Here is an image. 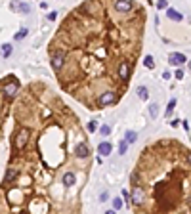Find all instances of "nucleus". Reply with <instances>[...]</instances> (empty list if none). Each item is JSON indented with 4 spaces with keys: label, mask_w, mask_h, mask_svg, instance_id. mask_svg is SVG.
Instances as JSON below:
<instances>
[{
    "label": "nucleus",
    "mask_w": 191,
    "mask_h": 214,
    "mask_svg": "<svg viewBox=\"0 0 191 214\" xmlns=\"http://www.w3.org/2000/svg\"><path fill=\"white\" fill-rule=\"evenodd\" d=\"M113 206H115V210H118V208H123V201L118 199V197H117V199H113Z\"/></svg>",
    "instance_id": "nucleus-19"
},
{
    "label": "nucleus",
    "mask_w": 191,
    "mask_h": 214,
    "mask_svg": "<svg viewBox=\"0 0 191 214\" xmlns=\"http://www.w3.org/2000/svg\"><path fill=\"white\" fill-rule=\"evenodd\" d=\"M100 134H101V136H109V134H111V126H109V124H103V126L100 128Z\"/></svg>",
    "instance_id": "nucleus-17"
},
{
    "label": "nucleus",
    "mask_w": 191,
    "mask_h": 214,
    "mask_svg": "<svg viewBox=\"0 0 191 214\" xmlns=\"http://www.w3.org/2000/svg\"><path fill=\"white\" fill-rule=\"evenodd\" d=\"M14 102L15 100L10 98V96H6L4 90H2V94H0V140H2V136H4V123H6V117H8L10 107H12Z\"/></svg>",
    "instance_id": "nucleus-4"
},
{
    "label": "nucleus",
    "mask_w": 191,
    "mask_h": 214,
    "mask_svg": "<svg viewBox=\"0 0 191 214\" xmlns=\"http://www.w3.org/2000/svg\"><path fill=\"white\" fill-rule=\"evenodd\" d=\"M14 52V46L12 44H2V58H10Z\"/></svg>",
    "instance_id": "nucleus-11"
},
{
    "label": "nucleus",
    "mask_w": 191,
    "mask_h": 214,
    "mask_svg": "<svg viewBox=\"0 0 191 214\" xmlns=\"http://www.w3.org/2000/svg\"><path fill=\"white\" fill-rule=\"evenodd\" d=\"M185 61H187V58H185L183 54H178V52H176V54H170V56H168V63H170V65L182 67Z\"/></svg>",
    "instance_id": "nucleus-5"
},
{
    "label": "nucleus",
    "mask_w": 191,
    "mask_h": 214,
    "mask_svg": "<svg viewBox=\"0 0 191 214\" xmlns=\"http://www.w3.org/2000/svg\"><path fill=\"white\" fill-rule=\"evenodd\" d=\"M172 140H161L147 145L136 161V168L130 176V203L139 212H174L191 210V182L183 178L191 176V168L182 174V166L191 162V151L185 149L176 161V166H168Z\"/></svg>",
    "instance_id": "nucleus-3"
},
{
    "label": "nucleus",
    "mask_w": 191,
    "mask_h": 214,
    "mask_svg": "<svg viewBox=\"0 0 191 214\" xmlns=\"http://www.w3.org/2000/svg\"><path fill=\"white\" fill-rule=\"evenodd\" d=\"M149 115L155 118L157 115H159V107H157V103H153V105H149Z\"/></svg>",
    "instance_id": "nucleus-16"
},
{
    "label": "nucleus",
    "mask_w": 191,
    "mask_h": 214,
    "mask_svg": "<svg viewBox=\"0 0 191 214\" xmlns=\"http://www.w3.org/2000/svg\"><path fill=\"white\" fill-rule=\"evenodd\" d=\"M111 151H113L111 141H101V144L98 145V153H100L101 157H109V155H111Z\"/></svg>",
    "instance_id": "nucleus-6"
},
{
    "label": "nucleus",
    "mask_w": 191,
    "mask_h": 214,
    "mask_svg": "<svg viewBox=\"0 0 191 214\" xmlns=\"http://www.w3.org/2000/svg\"><path fill=\"white\" fill-rule=\"evenodd\" d=\"M174 77H176L178 80H182V79H183V69H178L176 73H174Z\"/></svg>",
    "instance_id": "nucleus-20"
},
{
    "label": "nucleus",
    "mask_w": 191,
    "mask_h": 214,
    "mask_svg": "<svg viewBox=\"0 0 191 214\" xmlns=\"http://www.w3.org/2000/svg\"><path fill=\"white\" fill-rule=\"evenodd\" d=\"M166 15H168L172 21H183V15H182L178 10H174V8H168V10H166Z\"/></svg>",
    "instance_id": "nucleus-8"
},
{
    "label": "nucleus",
    "mask_w": 191,
    "mask_h": 214,
    "mask_svg": "<svg viewBox=\"0 0 191 214\" xmlns=\"http://www.w3.org/2000/svg\"><path fill=\"white\" fill-rule=\"evenodd\" d=\"M14 118L25 126L27 141L10 153L0 184V212H80L90 159L77 155L86 140L80 118L40 80L15 98Z\"/></svg>",
    "instance_id": "nucleus-1"
},
{
    "label": "nucleus",
    "mask_w": 191,
    "mask_h": 214,
    "mask_svg": "<svg viewBox=\"0 0 191 214\" xmlns=\"http://www.w3.org/2000/svg\"><path fill=\"white\" fill-rule=\"evenodd\" d=\"M126 149H128V141H126V140H121V144H118V153L124 155Z\"/></svg>",
    "instance_id": "nucleus-14"
},
{
    "label": "nucleus",
    "mask_w": 191,
    "mask_h": 214,
    "mask_svg": "<svg viewBox=\"0 0 191 214\" xmlns=\"http://www.w3.org/2000/svg\"><path fill=\"white\" fill-rule=\"evenodd\" d=\"M27 35H29V29H27V27H21V29L14 35V40H23Z\"/></svg>",
    "instance_id": "nucleus-10"
},
{
    "label": "nucleus",
    "mask_w": 191,
    "mask_h": 214,
    "mask_svg": "<svg viewBox=\"0 0 191 214\" xmlns=\"http://www.w3.org/2000/svg\"><path fill=\"white\" fill-rule=\"evenodd\" d=\"M166 4H168L166 0H159V2H157V8H159V10H162V8H166Z\"/></svg>",
    "instance_id": "nucleus-22"
},
{
    "label": "nucleus",
    "mask_w": 191,
    "mask_h": 214,
    "mask_svg": "<svg viewBox=\"0 0 191 214\" xmlns=\"http://www.w3.org/2000/svg\"><path fill=\"white\" fill-rule=\"evenodd\" d=\"M162 77H164V79H166V80H168V79H170V77H172V75H170V73H168V71H164V73H162Z\"/></svg>",
    "instance_id": "nucleus-24"
},
{
    "label": "nucleus",
    "mask_w": 191,
    "mask_h": 214,
    "mask_svg": "<svg viewBox=\"0 0 191 214\" xmlns=\"http://www.w3.org/2000/svg\"><path fill=\"white\" fill-rule=\"evenodd\" d=\"M48 19H50V21H56V19H57V12H50V14H48Z\"/></svg>",
    "instance_id": "nucleus-23"
},
{
    "label": "nucleus",
    "mask_w": 191,
    "mask_h": 214,
    "mask_svg": "<svg viewBox=\"0 0 191 214\" xmlns=\"http://www.w3.org/2000/svg\"><path fill=\"white\" fill-rule=\"evenodd\" d=\"M174 105H176V100H170V102H168V105H166V118H168V117L172 115V111H174Z\"/></svg>",
    "instance_id": "nucleus-15"
},
{
    "label": "nucleus",
    "mask_w": 191,
    "mask_h": 214,
    "mask_svg": "<svg viewBox=\"0 0 191 214\" xmlns=\"http://www.w3.org/2000/svg\"><path fill=\"white\" fill-rule=\"evenodd\" d=\"M143 65H145L147 69H155V61H153V56H145V59H143Z\"/></svg>",
    "instance_id": "nucleus-12"
},
{
    "label": "nucleus",
    "mask_w": 191,
    "mask_h": 214,
    "mask_svg": "<svg viewBox=\"0 0 191 214\" xmlns=\"http://www.w3.org/2000/svg\"><path fill=\"white\" fill-rule=\"evenodd\" d=\"M136 138H138V134H136L134 130H128V132H126V138H124V140L128 141V144H134V141H136Z\"/></svg>",
    "instance_id": "nucleus-13"
},
{
    "label": "nucleus",
    "mask_w": 191,
    "mask_h": 214,
    "mask_svg": "<svg viewBox=\"0 0 191 214\" xmlns=\"http://www.w3.org/2000/svg\"><path fill=\"white\" fill-rule=\"evenodd\" d=\"M145 10H115L113 0H84L61 21L48 44L50 65L63 92L96 111L103 92L124 96L118 67L134 63L141 52Z\"/></svg>",
    "instance_id": "nucleus-2"
},
{
    "label": "nucleus",
    "mask_w": 191,
    "mask_h": 214,
    "mask_svg": "<svg viewBox=\"0 0 191 214\" xmlns=\"http://www.w3.org/2000/svg\"><path fill=\"white\" fill-rule=\"evenodd\" d=\"M107 199H109V193H107V191H103V193L100 195V203H105Z\"/></svg>",
    "instance_id": "nucleus-21"
},
{
    "label": "nucleus",
    "mask_w": 191,
    "mask_h": 214,
    "mask_svg": "<svg viewBox=\"0 0 191 214\" xmlns=\"http://www.w3.org/2000/svg\"><path fill=\"white\" fill-rule=\"evenodd\" d=\"M138 98H139L141 102H145V100L149 98V92H147L145 86H138Z\"/></svg>",
    "instance_id": "nucleus-9"
},
{
    "label": "nucleus",
    "mask_w": 191,
    "mask_h": 214,
    "mask_svg": "<svg viewBox=\"0 0 191 214\" xmlns=\"http://www.w3.org/2000/svg\"><path fill=\"white\" fill-rule=\"evenodd\" d=\"M10 8H12V10H17V12H21V14H29V12H31V6H29V4H21V2H12Z\"/></svg>",
    "instance_id": "nucleus-7"
},
{
    "label": "nucleus",
    "mask_w": 191,
    "mask_h": 214,
    "mask_svg": "<svg viewBox=\"0 0 191 214\" xmlns=\"http://www.w3.org/2000/svg\"><path fill=\"white\" fill-rule=\"evenodd\" d=\"M98 130V121H90L88 123V132H96Z\"/></svg>",
    "instance_id": "nucleus-18"
}]
</instances>
